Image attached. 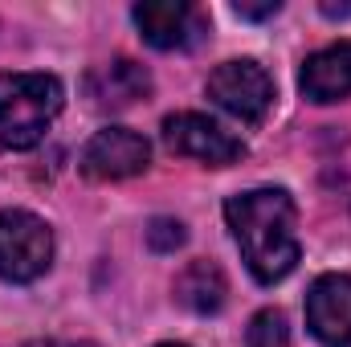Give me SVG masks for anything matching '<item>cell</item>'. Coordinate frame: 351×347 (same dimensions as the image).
Returning <instances> with one entry per match:
<instances>
[{"label": "cell", "instance_id": "6", "mask_svg": "<svg viewBox=\"0 0 351 347\" xmlns=\"http://www.w3.org/2000/svg\"><path fill=\"white\" fill-rule=\"evenodd\" d=\"M139 37L156 49H188L208 33V21L188 0H143L135 4Z\"/></svg>", "mask_w": 351, "mask_h": 347}, {"label": "cell", "instance_id": "1", "mask_svg": "<svg viewBox=\"0 0 351 347\" xmlns=\"http://www.w3.org/2000/svg\"><path fill=\"white\" fill-rule=\"evenodd\" d=\"M225 221L250 274L274 286L298 265V233H294V200L286 188H254L237 192L225 204Z\"/></svg>", "mask_w": 351, "mask_h": 347}, {"label": "cell", "instance_id": "10", "mask_svg": "<svg viewBox=\"0 0 351 347\" xmlns=\"http://www.w3.org/2000/svg\"><path fill=\"white\" fill-rule=\"evenodd\" d=\"M302 98L311 102H339L351 94V41L327 45L302 62Z\"/></svg>", "mask_w": 351, "mask_h": 347}, {"label": "cell", "instance_id": "8", "mask_svg": "<svg viewBox=\"0 0 351 347\" xmlns=\"http://www.w3.org/2000/svg\"><path fill=\"white\" fill-rule=\"evenodd\" d=\"M306 327L319 344L351 347V274H323L306 294Z\"/></svg>", "mask_w": 351, "mask_h": 347}, {"label": "cell", "instance_id": "16", "mask_svg": "<svg viewBox=\"0 0 351 347\" xmlns=\"http://www.w3.org/2000/svg\"><path fill=\"white\" fill-rule=\"evenodd\" d=\"M25 347H90V344H74V339H33Z\"/></svg>", "mask_w": 351, "mask_h": 347}, {"label": "cell", "instance_id": "14", "mask_svg": "<svg viewBox=\"0 0 351 347\" xmlns=\"http://www.w3.org/2000/svg\"><path fill=\"white\" fill-rule=\"evenodd\" d=\"M278 0H265V4H245V0H237L233 4V12L237 16H245V21H265V16H278Z\"/></svg>", "mask_w": 351, "mask_h": 347}, {"label": "cell", "instance_id": "7", "mask_svg": "<svg viewBox=\"0 0 351 347\" xmlns=\"http://www.w3.org/2000/svg\"><path fill=\"white\" fill-rule=\"evenodd\" d=\"M152 164V147L139 131H127V127H106L98 131L82 152V172L90 180H127V176H139Z\"/></svg>", "mask_w": 351, "mask_h": 347}, {"label": "cell", "instance_id": "4", "mask_svg": "<svg viewBox=\"0 0 351 347\" xmlns=\"http://www.w3.org/2000/svg\"><path fill=\"white\" fill-rule=\"evenodd\" d=\"M164 143L176 156L200 160L208 168H229L245 156V143L237 135H229L221 123H213L208 115H196V110H180V115L164 119Z\"/></svg>", "mask_w": 351, "mask_h": 347}, {"label": "cell", "instance_id": "17", "mask_svg": "<svg viewBox=\"0 0 351 347\" xmlns=\"http://www.w3.org/2000/svg\"><path fill=\"white\" fill-rule=\"evenodd\" d=\"M160 347H184V344H160Z\"/></svg>", "mask_w": 351, "mask_h": 347}, {"label": "cell", "instance_id": "5", "mask_svg": "<svg viewBox=\"0 0 351 347\" xmlns=\"http://www.w3.org/2000/svg\"><path fill=\"white\" fill-rule=\"evenodd\" d=\"M208 98L241 123H262L274 106V82L258 62H225L208 74Z\"/></svg>", "mask_w": 351, "mask_h": 347}, {"label": "cell", "instance_id": "2", "mask_svg": "<svg viewBox=\"0 0 351 347\" xmlns=\"http://www.w3.org/2000/svg\"><path fill=\"white\" fill-rule=\"evenodd\" d=\"M62 82L53 74H0V152L41 143L62 110Z\"/></svg>", "mask_w": 351, "mask_h": 347}, {"label": "cell", "instance_id": "15", "mask_svg": "<svg viewBox=\"0 0 351 347\" xmlns=\"http://www.w3.org/2000/svg\"><path fill=\"white\" fill-rule=\"evenodd\" d=\"M323 16H331V21H348V16H351V4H335V0H323Z\"/></svg>", "mask_w": 351, "mask_h": 347}, {"label": "cell", "instance_id": "11", "mask_svg": "<svg viewBox=\"0 0 351 347\" xmlns=\"http://www.w3.org/2000/svg\"><path fill=\"white\" fill-rule=\"evenodd\" d=\"M176 302L196 311V315H217L225 307V294H229V282L221 274L217 261H188L180 274H176Z\"/></svg>", "mask_w": 351, "mask_h": 347}, {"label": "cell", "instance_id": "13", "mask_svg": "<svg viewBox=\"0 0 351 347\" xmlns=\"http://www.w3.org/2000/svg\"><path fill=\"white\" fill-rule=\"evenodd\" d=\"M184 225L176 221V217H156L152 225H147V246L156 250V254H176L180 246H184Z\"/></svg>", "mask_w": 351, "mask_h": 347}, {"label": "cell", "instance_id": "3", "mask_svg": "<svg viewBox=\"0 0 351 347\" xmlns=\"http://www.w3.org/2000/svg\"><path fill=\"white\" fill-rule=\"evenodd\" d=\"M53 261V229L25 208L0 213V278L37 282Z\"/></svg>", "mask_w": 351, "mask_h": 347}, {"label": "cell", "instance_id": "12", "mask_svg": "<svg viewBox=\"0 0 351 347\" xmlns=\"http://www.w3.org/2000/svg\"><path fill=\"white\" fill-rule=\"evenodd\" d=\"M245 347H290L286 315H282V311H262V315H254V323H250V331H245Z\"/></svg>", "mask_w": 351, "mask_h": 347}, {"label": "cell", "instance_id": "9", "mask_svg": "<svg viewBox=\"0 0 351 347\" xmlns=\"http://www.w3.org/2000/svg\"><path fill=\"white\" fill-rule=\"evenodd\" d=\"M86 94L98 110H127L152 94V74L131 58H114L86 78Z\"/></svg>", "mask_w": 351, "mask_h": 347}]
</instances>
